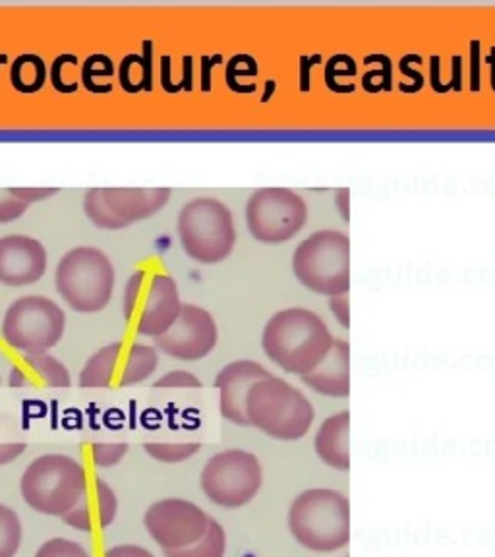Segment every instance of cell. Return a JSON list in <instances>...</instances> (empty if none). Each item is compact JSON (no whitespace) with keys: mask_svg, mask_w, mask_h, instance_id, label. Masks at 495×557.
Returning a JSON list of instances; mask_svg holds the SVG:
<instances>
[{"mask_svg":"<svg viewBox=\"0 0 495 557\" xmlns=\"http://www.w3.org/2000/svg\"><path fill=\"white\" fill-rule=\"evenodd\" d=\"M331 345L333 335L322 315L300 306L273 313L261 333L265 357L298 377L310 374L327 357Z\"/></svg>","mask_w":495,"mask_h":557,"instance_id":"obj_1","label":"cell"},{"mask_svg":"<svg viewBox=\"0 0 495 557\" xmlns=\"http://www.w3.org/2000/svg\"><path fill=\"white\" fill-rule=\"evenodd\" d=\"M288 531L298 546L335 554L350 544V502L333 487H310L288 507Z\"/></svg>","mask_w":495,"mask_h":557,"instance_id":"obj_2","label":"cell"},{"mask_svg":"<svg viewBox=\"0 0 495 557\" xmlns=\"http://www.w3.org/2000/svg\"><path fill=\"white\" fill-rule=\"evenodd\" d=\"M248 424L279 442L302 440L313 424L315 410L305 393L277 375L253 383L246 397Z\"/></svg>","mask_w":495,"mask_h":557,"instance_id":"obj_3","label":"cell"},{"mask_svg":"<svg viewBox=\"0 0 495 557\" xmlns=\"http://www.w3.org/2000/svg\"><path fill=\"white\" fill-rule=\"evenodd\" d=\"M20 490L34 511L62 519L86 494V469L69 455H41L27 467Z\"/></svg>","mask_w":495,"mask_h":557,"instance_id":"obj_4","label":"cell"},{"mask_svg":"<svg viewBox=\"0 0 495 557\" xmlns=\"http://www.w3.org/2000/svg\"><path fill=\"white\" fill-rule=\"evenodd\" d=\"M54 285L72 310L101 312L113 298V261L94 246L72 248L57 265Z\"/></svg>","mask_w":495,"mask_h":557,"instance_id":"obj_5","label":"cell"},{"mask_svg":"<svg viewBox=\"0 0 495 557\" xmlns=\"http://www.w3.org/2000/svg\"><path fill=\"white\" fill-rule=\"evenodd\" d=\"M298 283L323 296L345 295L350 288V238L323 228L305 238L293 253Z\"/></svg>","mask_w":495,"mask_h":557,"instance_id":"obj_6","label":"cell"},{"mask_svg":"<svg viewBox=\"0 0 495 557\" xmlns=\"http://www.w3.org/2000/svg\"><path fill=\"white\" fill-rule=\"evenodd\" d=\"M176 231L184 252L206 265L225 260L235 250V219L218 198L200 196L186 201L178 213Z\"/></svg>","mask_w":495,"mask_h":557,"instance_id":"obj_7","label":"cell"},{"mask_svg":"<svg viewBox=\"0 0 495 557\" xmlns=\"http://www.w3.org/2000/svg\"><path fill=\"white\" fill-rule=\"evenodd\" d=\"M183 300L174 278L161 271L132 273L122 296V313L141 337H161L176 322Z\"/></svg>","mask_w":495,"mask_h":557,"instance_id":"obj_8","label":"cell"},{"mask_svg":"<svg viewBox=\"0 0 495 557\" xmlns=\"http://www.w3.org/2000/svg\"><path fill=\"white\" fill-rule=\"evenodd\" d=\"M200 484L211 504L225 509H240L260 494L263 469L253 453L226 449L206 462Z\"/></svg>","mask_w":495,"mask_h":557,"instance_id":"obj_9","label":"cell"},{"mask_svg":"<svg viewBox=\"0 0 495 557\" xmlns=\"http://www.w3.org/2000/svg\"><path fill=\"white\" fill-rule=\"evenodd\" d=\"M0 331L9 347L22 352H49L64 337L66 313L47 296H22L9 306Z\"/></svg>","mask_w":495,"mask_h":557,"instance_id":"obj_10","label":"cell"},{"mask_svg":"<svg viewBox=\"0 0 495 557\" xmlns=\"http://www.w3.org/2000/svg\"><path fill=\"white\" fill-rule=\"evenodd\" d=\"M246 225L260 243H287L308 221V206L298 191L283 186L258 188L246 201Z\"/></svg>","mask_w":495,"mask_h":557,"instance_id":"obj_11","label":"cell"},{"mask_svg":"<svg viewBox=\"0 0 495 557\" xmlns=\"http://www.w3.org/2000/svg\"><path fill=\"white\" fill-rule=\"evenodd\" d=\"M159 355L153 347L141 343L114 341L99 348L96 355L87 358L79 374V387L84 389H109V387H131L146 382L156 374Z\"/></svg>","mask_w":495,"mask_h":557,"instance_id":"obj_12","label":"cell"},{"mask_svg":"<svg viewBox=\"0 0 495 557\" xmlns=\"http://www.w3.org/2000/svg\"><path fill=\"white\" fill-rule=\"evenodd\" d=\"M171 188H89L84 196L87 219L107 231H121L165 208Z\"/></svg>","mask_w":495,"mask_h":557,"instance_id":"obj_13","label":"cell"},{"mask_svg":"<svg viewBox=\"0 0 495 557\" xmlns=\"http://www.w3.org/2000/svg\"><path fill=\"white\" fill-rule=\"evenodd\" d=\"M209 517L200 505L181 497L161 499L149 507L144 524L157 546L165 549H181L190 546L208 531Z\"/></svg>","mask_w":495,"mask_h":557,"instance_id":"obj_14","label":"cell"},{"mask_svg":"<svg viewBox=\"0 0 495 557\" xmlns=\"http://www.w3.org/2000/svg\"><path fill=\"white\" fill-rule=\"evenodd\" d=\"M219 330L215 318L201 306L183 305L176 322L157 337L156 345L166 357L196 362L209 357L218 347Z\"/></svg>","mask_w":495,"mask_h":557,"instance_id":"obj_15","label":"cell"},{"mask_svg":"<svg viewBox=\"0 0 495 557\" xmlns=\"http://www.w3.org/2000/svg\"><path fill=\"white\" fill-rule=\"evenodd\" d=\"M47 248L37 238L9 235L0 238V283L9 287H27L44 278Z\"/></svg>","mask_w":495,"mask_h":557,"instance_id":"obj_16","label":"cell"},{"mask_svg":"<svg viewBox=\"0 0 495 557\" xmlns=\"http://www.w3.org/2000/svg\"><path fill=\"white\" fill-rule=\"evenodd\" d=\"M270 375V370L256 360H235L221 368L215 377L219 392V409L228 422L236 426H250L246 418V397L253 383Z\"/></svg>","mask_w":495,"mask_h":557,"instance_id":"obj_17","label":"cell"},{"mask_svg":"<svg viewBox=\"0 0 495 557\" xmlns=\"http://www.w3.org/2000/svg\"><path fill=\"white\" fill-rule=\"evenodd\" d=\"M72 385L69 368L47 350L26 352L10 370L14 389H66Z\"/></svg>","mask_w":495,"mask_h":557,"instance_id":"obj_18","label":"cell"},{"mask_svg":"<svg viewBox=\"0 0 495 557\" xmlns=\"http://www.w3.org/2000/svg\"><path fill=\"white\" fill-rule=\"evenodd\" d=\"M116 511H119V499L113 487L109 486L104 480L96 479L94 487L87 484L86 494L70 509L69 513L62 517V521L76 531L91 532L94 529L111 527Z\"/></svg>","mask_w":495,"mask_h":557,"instance_id":"obj_19","label":"cell"},{"mask_svg":"<svg viewBox=\"0 0 495 557\" xmlns=\"http://www.w3.org/2000/svg\"><path fill=\"white\" fill-rule=\"evenodd\" d=\"M306 387L323 397L343 399L350 395V347L345 339H333L327 357L300 377Z\"/></svg>","mask_w":495,"mask_h":557,"instance_id":"obj_20","label":"cell"},{"mask_svg":"<svg viewBox=\"0 0 495 557\" xmlns=\"http://www.w3.org/2000/svg\"><path fill=\"white\" fill-rule=\"evenodd\" d=\"M313 451L330 469L350 470V412L341 410L325 418L313 437Z\"/></svg>","mask_w":495,"mask_h":557,"instance_id":"obj_21","label":"cell"},{"mask_svg":"<svg viewBox=\"0 0 495 557\" xmlns=\"http://www.w3.org/2000/svg\"><path fill=\"white\" fill-rule=\"evenodd\" d=\"M10 82L20 94H37L47 82V64L39 54L26 52L12 62Z\"/></svg>","mask_w":495,"mask_h":557,"instance_id":"obj_22","label":"cell"},{"mask_svg":"<svg viewBox=\"0 0 495 557\" xmlns=\"http://www.w3.org/2000/svg\"><path fill=\"white\" fill-rule=\"evenodd\" d=\"M165 557H225L226 534L221 522L211 517L208 531L198 542L181 549H165Z\"/></svg>","mask_w":495,"mask_h":557,"instance_id":"obj_23","label":"cell"},{"mask_svg":"<svg viewBox=\"0 0 495 557\" xmlns=\"http://www.w3.org/2000/svg\"><path fill=\"white\" fill-rule=\"evenodd\" d=\"M22 544V522L14 509L0 504V557H16Z\"/></svg>","mask_w":495,"mask_h":557,"instance_id":"obj_24","label":"cell"},{"mask_svg":"<svg viewBox=\"0 0 495 557\" xmlns=\"http://www.w3.org/2000/svg\"><path fill=\"white\" fill-rule=\"evenodd\" d=\"M144 449L156 461L176 465V462L188 461L194 455H198L201 445L194 444V442L190 444H146Z\"/></svg>","mask_w":495,"mask_h":557,"instance_id":"obj_25","label":"cell"},{"mask_svg":"<svg viewBox=\"0 0 495 557\" xmlns=\"http://www.w3.org/2000/svg\"><path fill=\"white\" fill-rule=\"evenodd\" d=\"M27 208L29 203L22 200L14 188H0V225L22 218Z\"/></svg>","mask_w":495,"mask_h":557,"instance_id":"obj_26","label":"cell"},{"mask_svg":"<svg viewBox=\"0 0 495 557\" xmlns=\"http://www.w3.org/2000/svg\"><path fill=\"white\" fill-rule=\"evenodd\" d=\"M35 557H91L78 542L66 539H52L37 549Z\"/></svg>","mask_w":495,"mask_h":557,"instance_id":"obj_27","label":"cell"},{"mask_svg":"<svg viewBox=\"0 0 495 557\" xmlns=\"http://www.w3.org/2000/svg\"><path fill=\"white\" fill-rule=\"evenodd\" d=\"M128 444H94L91 445V459L99 469H111L126 457Z\"/></svg>","mask_w":495,"mask_h":557,"instance_id":"obj_28","label":"cell"},{"mask_svg":"<svg viewBox=\"0 0 495 557\" xmlns=\"http://www.w3.org/2000/svg\"><path fill=\"white\" fill-rule=\"evenodd\" d=\"M113 72V61L107 54H94V57H87L82 66V82L87 86L91 78H111Z\"/></svg>","mask_w":495,"mask_h":557,"instance_id":"obj_29","label":"cell"},{"mask_svg":"<svg viewBox=\"0 0 495 557\" xmlns=\"http://www.w3.org/2000/svg\"><path fill=\"white\" fill-rule=\"evenodd\" d=\"M156 389H200L201 382L186 370H173L157 380Z\"/></svg>","mask_w":495,"mask_h":557,"instance_id":"obj_30","label":"cell"},{"mask_svg":"<svg viewBox=\"0 0 495 557\" xmlns=\"http://www.w3.org/2000/svg\"><path fill=\"white\" fill-rule=\"evenodd\" d=\"M330 310L337 322L341 323V327L348 330L350 327V312H348V296L345 295L331 296L330 298Z\"/></svg>","mask_w":495,"mask_h":557,"instance_id":"obj_31","label":"cell"},{"mask_svg":"<svg viewBox=\"0 0 495 557\" xmlns=\"http://www.w3.org/2000/svg\"><path fill=\"white\" fill-rule=\"evenodd\" d=\"M14 190H16L17 196H20L22 200L27 201L29 206L37 203V201H44L45 198H51L54 194H59L57 188H14Z\"/></svg>","mask_w":495,"mask_h":557,"instance_id":"obj_32","label":"cell"},{"mask_svg":"<svg viewBox=\"0 0 495 557\" xmlns=\"http://www.w3.org/2000/svg\"><path fill=\"white\" fill-rule=\"evenodd\" d=\"M104 557H156L149 549L141 548V546H134V544H122V546H114V548L107 549Z\"/></svg>","mask_w":495,"mask_h":557,"instance_id":"obj_33","label":"cell"},{"mask_svg":"<svg viewBox=\"0 0 495 557\" xmlns=\"http://www.w3.org/2000/svg\"><path fill=\"white\" fill-rule=\"evenodd\" d=\"M26 444H2L0 442V467L16 461L17 457H22L26 453Z\"/></svg>","mask_w":495,"mask_h":557,"instance_id":"obj_34","label":"cell"},{"mask_svg":"<svg viewBox=\"0 0 495 557\" xmlns=\"http://www.w3.org/2000/svg\"><path fill=\"white\" fill-rule=\"evenodd\" d=\"M348 198H350V191H348V188H341V190H337V196H335V203H337V209L341 211V218H343V221H348V218H350Z\"/></svg>","mask_w":495,"mask_h":557,"instance_id":"obj_35","label":"cell"}]
</instances>
